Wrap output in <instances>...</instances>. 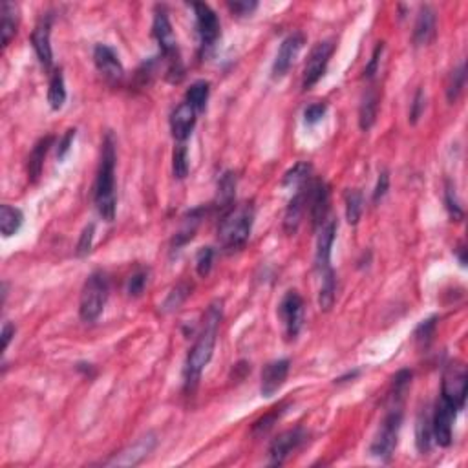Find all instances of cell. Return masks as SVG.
<instances>
[{
  "label": "cell",
  "instance_id": "obj_1",
  "mask_svg": "<svg viewBox=\"0 0 468 468\" xmlns=\"http://www.w3.org/2000/svg\"><path fill=\"white\" fill-rule=\"evenodd\" d=\"M222 317H224V304L219 300H216L207 309L203 319V329H201L198 340H196L192 349H190L189 357L185 360V388L190 390V392L196 388V384L199 383L203 369L207 368V364L212 359Z\"/></svg>",
  "mask_w": 468,
  "mask_h": 468
},
{
  "label": "cell",
  "instance_id": "obj_2",
  "mask_svg": "<svg viewBox=\"0 0 468 468\" xmlns=\"http://www.w3.org/2000/svg\"><path fill=\"white\" fill-rule=\"evenodd\" d=\"M95 205L101 218L114 222L115 218V141L114 135L106 134L101 152L99 172L95 180Z\"/></svg>",
  "mask_w": 468,
  "mask_h": 468
},
{
  "label": "cell",
  "instance_id": "obj_3",
  "mask_svg": "<svg viewBox=\"0 0 468 468\" xmlns=\"http://www.w3.org/2000/svg\"><path fill=\"white\" fill-rule=\"evenodd\" d=\"M254 224V207L251 203L233 205L225 210L218 225V240L225 251H240L247 244Z\"/></svg>",
  "mask_w": 468,
  "mask_h": 468
},
{
  "label": "cell",
  "instance_id": "obj_4",
  "mask_svg": "<svg viewBox=\"0 0 468 468\" xmlns=\"http://www.w3.org/2000/svg\"><path fill=\"white\" fill-rule=\"evenodd\" d=\"M152 35L158 40L161 55L167 60L170 81H180L183 77V65H181L180 50H178V39L174 35L169 15L165 11H158L156 13L154 24H152Z\"/></svg>",
  "mask_w": 468,
  "mask_h": 468
},
{
  "label": "cell",
  "instance_id": "obj_5",
  "mask_svg": "<svg viewBox=\"0 0 468 468\" xmlns=\"http://www.w3.org/2000/svg\"><path fill=\"white\" fill-rule=\"evenodd\" d=\"M108 278L103 271H95L86 278L83 291H81L79 315L85 322H95L101 313L105 311L106 300H108Z\"/></svg>",
  "mask_w": 468,
  "mask_h": 468
},
{
  "label": "cell",
  "instance_id": "obj_6",
  "mask_svg": "<svg viewBox=\"0 0 468 468\" xmlns=\"http://www.w3.org/2000/svg\"><path fill=\"white\" fill-rule=\"evenodd\" d=\"M403 423V412L399 406H394L390 410V414L384 417L377 435H375L374 443L369 446V453L381 461H388L394 456V450L397 449L399 443V430Z\"/></svg>",
  "mask_w": 468,
  "mask_h": 468
},
{
  "label": "cell",
  "instance_id": "obj_7",
  "mask_svg": "<svg viewBox=\"0 0 468 468\" xmlns=\"http://www.w3.org/2000/svg\"><path fill=\"white\" fill-rule=\"evenodd\" d=\"M468 392L467 368L461 362H452L446 366L441 384V399L449 403L453 410H463Z\"/></svg>",
  "mask_w": 468,
  "mask_h": 468
},
{
  "label": "cell",
  "instance_id": "obj_8",
  "mask_svg": "<svg viewBox=\"0 0 468 468\" xmlns=\"http://www.w3.org/2000/svg\"><path fill=\"white\" fill-rule=\"evenodd\" d=\"M333 51H335L333 40H322V42H319V44L311 50L304 68V79H302L304 90L313 88V86L324 77L326 68H328L329 59H331Z\"/></svg>",
  "mask_w": 468,
  "mask_h": 468
},
{
  "label": "cell",
  "instance_id": "obj_9",
  "mask_svg": "<svg viewBox=\"0 0 468 468\" xmlns=\"http://www.w3.org/2000/svg\"><path fill=\"white\" fill-rule=\"evenodd\" d=\"M278 317L284 322L285 337L293 340L299 337L304 320V300L296 291H287L278 306Z\"/></svg>",
  "mask_w": 468,
  "mask_h": 468
},
{
  "label": "cell",
  "instance_id": "obj_10",
  "mask_svg": "<svg viewBox=\"0 0 468 468\" xmlns=\"http://www.w3.org/2000/svg\"><path fill=\"white\" fill-rule=\"evenodd\" d=\"M196 13V28H198V35L201 40V48L207 53L215 48V44L219 39V20L215 10L209 4L203 2H196L194 4Z\"/></svg>",
  "mask_w": 468,
  "mask_h": 468
},
{
  "label": "cell",
  "instance_id": "obj_11",
  "mask_svg": "<svg viewBox=\"0 0 468 468\" xmlns=\"http://www.w3.org/2000/svg\"><path fill=\"white\" fill-rule=\"evenodd\" d=\"M458 410H453L449 403L439 399L435 404V412L432 417V435L439 446H450L453 437V421H456Z\"/></svg>",
  "mask_w": 468,
  "mask_h": 468
},
{
  "label": "cell",
  "instance_id": "obj_12",
  "mask_svg": "<svg viewBox=\"0 0 468 468\" xmlns=\"http://www.w3.org/2000/svg\"><path fill=\"white\" fill-rule=\"evenodd\" d=\"M306 441V432L302 428L287 430V432L280 433L278 437L274 439L269 446V465L271 467H280L285 463V459L293 452L302 446Z\"/></svg>",
  "mask_w": 468,
  "mask_h": 468
},
{
  "label": "cell",
  "instance_id": "obj_13",
  "mask_svg": "<svg viewBox=\"0 0 468 468\" xmlns=\"http://www.w3.org/2000/svg\"><path fill=\"white\" fill-rule=\"evenodd\" d=\"M306 199H308L309 215L313 219V227L324 225L329 209V189L322 180L309 181L306 185Z\"/></svg>",
  "mask_w": 468,
  "mask_h": 468
},
{
  "label": "cell",
  "instance_id": "obj_14",
  "mask_svg": "<svg viewBox=\"0 0 468 468\" xmlns=\"http://www.w3.org/2000/svg\"><path fill=\"white\" fill-rule=\"evenodd\" d=\"M304 42L306 37L302 35L300 31H296L293 35H289L287 39L282 42L278 53H276V59H274L273 62V70H271L273 79H282V77L287 74L289 68L293 66L294 59H296V55H299L300 50H302Z\"/></svg>",
  "mask_w": 468,
  "mask_h": 468
},
{
  "label": "cell",
  "instance_id": "obj_15",
  "mask_svg": "<svg viewBox=\"0 0 468 468\" xmlns=\"http://www.w3.org/2000/svg\"><path fill=\"white\" fill-rule=\"evenodd\" d=\"M291 362L287 359H278L269 362L262 371V383H260V394L262 397H273L282 386L289 375Z\"/></svg>",
  "mask_w": 468,
  "mask_h": 468
},
{
  "label": "cell",
  "instance_id": "obj_16",
  "mask_svg": "<svg viewBox=\"0 0 468 468\" xmlns=\"http://www.w3.org/2000/svg\"><path fill=\"white\" fill-rule=\"evenodd\" d=\"M339 225L335 219H329L328 224L322 225L319 234V242H317V254H315V265L320 274L331 271V247H333L335 236H337Z\"/></svg>",
  "mask_w": 468,
  "mask_h": 468
},
{
  "label": "cell",
  "instance_id": "obj_17",
  "mask_svg": "<svg viewBox=\"0 0 468 468\" xmlns=\"http://www.w3.org/2000/svg\"><path fill=\"white\" fill-rule=\"evenodd\" d=\"M156 435L154 433H149V435H144L141 437L137 443H134L132 446H128L126 450L119 453V456H115L108 461V467H134V465L141 463L147 456H149L156 446Z\"/></svg>",
  "mask_w": 468,
  "mask_h": 468
},
{
  "label": "cell",
  "instance_id": "obj_18",
  "mask_svg": "<svg viewBox=\"0 0 468 468\" xmlns=\"http://www.w3.org/2000/svg\"><path fill=\"white\" fill-rule=\"evenodd\" d=\"M196 112L189 103H181V105L176 106V110L170 115V130H172V137L176 140V143H185L189 140L192 130L196 125Z\"/></svg>",
  "mask_w": 468,
  "mask_h": 468
},
{
  "label": "cell",
  "instance_id": "obj_19",
  "mask_svg": "<svg viewBox=\"0 0 468 468\" xmlns=\"http://www.w3.org/2000/svg\"><path fill=\"white\" fill-rule=\"evenodd\" d=\"M94 60L95 66H97V70L105 75V79H108L110 83H117V81L123 79V75H125L123 65H121L117 53H115L110 46L106 44L95 46Z\"/></svg>",
  "mask_w": 468,
  "mask_h": 468
},
{
  "label": "cell",
  "instance_id": "obj_20",
  "mask_svg": "<svg viewBox=\"0 0 468 468\" xmlns=\"http://www.w3.org/2000/svg\"><path fill=\"white\" fill-rule=\"evenodd\" d=\"M51 17H42L39 24L33 30L31 42L35 48V53L39 57L40 65L44 68H50L53 65V51H51Z\"/></svg>",
  "mask_w": 468,
  "mask_h": 468
},
{
  "label": "cell",
  "instance_id": "obj_21",
  "mask_svg": "<svg viewBox=\"0 0 468 468\" xmlns=\"http://www.w3.org/2000/svg\"><path fill=\"white\" fill-rule=\"evenodd\" d=\"M435 37V11L430 6H421L414 28L415 46H426Z\"/></svg>",
  "mask_w": 468,
  "mask_h": 468
},
{
  "label": "cell",
  "instance_id": "obj_22",
  "mask_svg": "<svg viewBox=\"0 0 468 468\" xmlns=\"http://www.w3.org/2000/svg\"><path fill=\"white\" fill-rule=\"evenodd\" d=\"M308 207V199H306V187L296 190V194L293 196V199L289 201L287 209H285L284 216V229L287 234H294L299 231V225L302 222V216H304V210Z\"/></svg>",
  "mask_w": 468,
  "mask_h": 468
},
{
  "label": "cell",
  "instance_id": "obj_23",
  "mask_svg": "<svg viewBox=\"0 0 468 468\" xmlns=\"http://www.w3.org/2000/svg\"><path fill=\"white\" fill-rule=\"evenodd\" d=\"M207 212L205 207H198V209L190 210L189 215L183 218V227H181L178 233H176L174 240H172V249H180L185 244H189L190 240L194 238L196 231H198V225L201 224V218Z\"/></svg>",
  "mask_w": 468,
  "mask_h": 468
},
{
  "label": "cell",
  "instance_id": "obj_24",
  "mask_svg": "<svg viewBox=\"0 0 468 468\" xmlns=\"http://www.w3.org/2000/svg\"><path fill=\"white\" fill-rule=\"evenodd\" d=\"M19 26V8L13 2H2L0 6V33H2V46L10 44V40L17 33Z\"/></svg>",
  "mask_w": 468,
  "mask_h": 468
},
{
  "label": "cell",
  "instance_id": "obj_25",
  "mask_svg": "<svg viewBox=\"0 0 468 468\" xmlns=\"http://www.w3.org/2000/svg\"><path fill=\"white\" fill-rule=\"evenodd\" d=\"M22 224H24L22 210L17 209V207H11L8 203L0 207V231H2L6 238H10V236L19 233Z\"/></svg>",
  "mask_w": 468,
  "mask_h": 468
},
{
  "label": "cell",
  "instance_id": "obj_26",
  "mask_svg": "<svg viewBox=\"0 0 468 468\" xmlns=\"http://www.w3.org/2000/svg\"><path fill=\"white\" fill-rule=\"evenodd\" d=\"M377 110H378V95L375 90H368V94L364 95L362 103L359 108V126L360 130L368 132L374 126L375 119H377Z\"/></svg>",
  "mask_w": 468,
  "mask_h": 468
},
{
  "label": "cell",
  "instance_id": "obj_27",
  "mask_svg": "<svg viewBox=\"0 0 468 468\" xmlns=\"http://www.w3.org/2000/svg\"><path fill=\"white\" fill-rule=\"evenodd\" d=\"M210 95V85L207 81H196L185 94V103H189L196 112H203Z\"/></svg>",
  "mask_w": 468,
  "mask_h": 468
},
{
  "label": "cell",
  "instance_id": "obj_28",
  "mask_svg": "<svg viewBox=\"0 0 468 468\" xmlns=\"http://www.w3.org/2000/svg\"><path fill=\"white\" fill-rule=\"evenodd\" d=\"M432 419L426 412H421L415 423V443H417L419 452H428L432 446Z\"/></svg>",
  "mask_w": 468,
  "mask_h": 468
},
{
  "label": "cell",
  "instance_id": "obj_29",
  "mask_svg": "<svg viewBox=\"0 0 468 468\" xmlns=\"http://www.w3.org/2000/svg\"><path fill=\"white\" fill-rule=\"evenodd\" d=\"M48 103L51 110H60L66 103V85L62 70H55L50 79V88H48Z\"/></svg>",
  "mask_w": 468,
  "mask_h": 468
},
{
  "label": "cell",
  "instance_id": "obj_30",
  "mask_svg": "<svg viewBox=\"0 0 468 468\" xmlns=\"http://www.w3.org/2000/svg\"><path fill=\"white\" fill-rule=\"evenodd\" d=\"M320 293H319V306L322 311H329L335 304V293H337V278H335V271L320 274Z\"/></svg>",
  "mask_w": 468,
  "mask_h": 468
},
{
  "label": "cell",
  "instance_id": "obj_31",
  "mask_svg": "<svg viewBox=\"0 0 468 468\" xmlns=\"http://www.w3.org/2000/svg\"><path fill=\"white\" fill-rule=\"evenodd\" d=\"M311 170L313 167L309 163H296L291 170H287L282 180V185L287 187V189H302L309 183V178H311Z\"/></svg>",
  "mask_w": 468,
  "mask_h": 468
},
{
  "label": "cell",
  "instance_id": "obj_32",
  "mask_svg": "<svg viewBox=\"0 0 468 468\" xmlns=\"http://www.w3.org/2000/svg\"><path fill=\"white\" fill-rule=\"evenodd\" d=\"M51 143H53V137H44L35 144V149L31 150L30 161H28V172H30L31 180L35 181L40 176V170H42V163H44L46 152L50 150Z\"/></svg>",
  "mask_w": 468,
  "mask_h": 468
},
{
  "label": "cell",
  "instance_id": "obj_33",
  "mask_svg": "<svg viewBox=\"0 0 468 468\" xmlns=\"http://www.w3.org/2000/svg\"><path fill=\"white\" fill-rule=\"evenodd\" d=\"M234 190H236V174H233V172H225L218 183V199L225 210L229 209V207H233Z\"/></svg>",
  "mask_w": 468,
  "mask_h": 468
},
{
  "label": "cell",
  "instance_id": "obj_34",
  "mask_svg": "<svg viewBox=\"0 0 468 468\" xmlns=\"http://www.w3.org/2000/svg\"><path fill=\"white\" fill-rule=\"evenodd\" d=\"M465 83H467V66L461 65L458 70L452 72L449 85H446V99H449V103H456L459 99V95L463 94Z\"/></svg>",
  "mask_w": 468,
  "mask_h": 468
},
{
  "label": "cell",
  "instance_id": "obj_35",
  "mask_svg": "<svg viewBox=\"0 0 468 468\" xmlns=\"http://www.w3.org/2000/svg\"><path fill=\"white\" fill-rule=\"evenodd\" d=\"M362 192L360 190H348L346 192V219L348 224L357 225L362 215Z\"/></svg>",
  "mask_w": 468,
  "mask_h": 468
},
{
  "label": "cell",
  "instance_id": "obj_36",
  "mask_svg": "<svg viewBox=\"0 0 468 468\" xmlns=\"http://www.w3.org/2000/svg\"><path fill=\"white\" fill-rule=\"evenodd\" d=\"M172 172L174 178L178 180H185L189 174V158H187V147L185 143H178L172 154Z\"/></svg>",
  "mask_w": 468,
  "mask_h": 468
},
{
  "label": "cell",
  "instance_id": "obj_37",
  "mask_svg": "<svg viewBox=\"0 0 468 468\" xmlns=\"http://www.w3.org/2000/svg\"><path fill=\"white\" fill-rule=\"evenodd\" d=\"M189 293H190V287L187 284L176 285V287L170 291L169 299L165 300V304H163L165 313H169V311H174V309L180 308V306L185 302V299L189 296Z\"/></svg>",
  "mask_w": 468,
  "mask_h": 468
},
{
  "label": "cell",
  "instance_id": "obj_38",
  "mask_svg": "<svg viewBox=\"0 0 468 468\" xmlns=\"http://www.w3.org/2000/svg\"><path fill=\"white\" fill-rule=\"evenodd\" d=\"M212 262H215V249L212 247H201L196 254V271L201 278H205L210 273Z\"/></svg>",
  "mask_w": 468,
  "mask_h": 468
},
{
  "label": "cell",
  "instance_id": "obj_39",
  "mask_svg": "<svg viewBox=\"0 0 468 468\" xmlns=\"http://www.w3.org/2000/svg\"><path fill=\"white\" fill-rule=\"evenodd\" d=\"M410 383H412V371L408 369H403V371H399L397 375L394 377V394H392V399H395V404L404 397L406 394V390H408Z\"/></svg>",
  "mask_w": 468,
  "mask_h": 468
},
{
  "label": "cell",
  "instance_id": "obj_40",
  "mask_svg": "<svg viewBox=\"0 0 468 468\" xmlns=\"http://www.w3.org/2000/svg\"><path fill=\"white\" fill-rule=\"evenodd\" d=\"M147 282H149V269L135 271L128 278V285H126V291H128L130 296H140L143 293Z\"/></svg>",
  "mask_w": 468,
  "mask_h": 468
},
{
  "label": "cell",
  "instance_id": "obj_41",
  "mask_svg": "<svg viewBox=\"0 0 468 468\" xmlns=\"http://www.w3.org/2000/svg\"><path fill=\"white\" fill-rule=\"evenodd\" d=\"M444 203H446V209H449L450 216L453 219L463 218V209L459 205L458 198H456V189H453L452 183H446V190H444Z\"/></svg>",
  "mask_w": 468,
  "mask_h": 468
},
{
  "label": "cell",
  "instance_id": "obj_42",
  "mask_svg": "<svg viewBox=\"0 0 468 468\" xmlns=\"http://www.w3.org/2000/svg\"><path fill=\"white\" fill-rule=\"evenodd\" d=\"M227 8H229L233 15L249 17L258 8V2H254V0H234V2H227Z\"/></svg>",
  "mask_w": 468,
  "mask_h": 468
},
{
  "label": "cell",
  "instance_id": "obj_43",
  "mask_svg": "<svg viewBox=\"0 0 468 468\" xmlns=\"http://www.w3.org/2000/svg\"><path fill=\"white\" fill-rule=\"evenodd\" d=\"M94 233H95L94 224L86 225L85 231L81 233L79 244H77V256H79V258L86 256V254L92 251V244H94Z\"/></svg>",
  "mask_w": 468,
  "mask_h": 468
},
{
  "label": "cell",
  "instance_id": "obj_44",
  "mask_svg": "<svg viewBox=\"0 0 468 468\" xmlns=\"http://www.w3.org/2000/svg\"><path fill=\"white\" fill-rule=\"evenodd\" d=\"M326 110H328L326 103H315V105H309L304 112L306 125L313 126V125H317L319 121L324 119Z\"/></svg>",
  "mask_w": 468,
  "mask_h": 468
},
{
  "label": "cell",
  "instance_id": "obj_45",
  "mask_svg": "<svg viewBox=\"0 0 468 468\" xmlns=\"http://www.w3.org/2000/svg\"><path fill=\"white\" fill-rule=\"evenodd\" d=\"M435 320H437V317H432V319L423 320V322L419 324V328L415 329V339H417V342L426 344L430 339H432L433 329H435Z\"/></svg>",
  "mask_w": 468,
  "mask_h": 468
},
{
  "label": "cell",
  "instance_id": "obj_46",
  "mask_svg": "<svg viewBox=\"0 0 468 468\" xmlns=\"http://www.w3.org/2000/svg\"><path fill=\"white\" fill-rule=\"evenodd\" d=\"M383 50H384V44L383 42H378L377 48H375V51H374V55H371V59H369L368 66H366V70H364V77H366V79H374L375 74H377L378 62H381V57H383Z\"/></svg>",
  "mask_w": 468,
  "mask_h": 468
},
{
  "label": "cell",
  "instance_id": "obj_47",
  "mask_svg": "<svg viewBox=\"0 0 468 468\" xmlns=\"http://www.w3.org/2000/svg\"><path fill=\"white\" fill-rule=\"evenodd\" d=\"M390 189V174L386 172V170H383L381 174H378V180H377V185H375V190H374V203H378L381 199L386 196V192H388Z\"/></svg>",
  "mask_w": 468,
  "mask_h": 468
},
{
  "label": "cell",
  "instance_id": "obj_48",
  "mask_svg": "<svg viewBox=\"0 0 468 468\" xmlns=\"http://www.w3.org/2000/svg\"><path fill=\"white\" fill-rule=\"evenodd\" d=\"M424 112V92L423 90H417V94H415L414 97V103H412V110H410V123L412 125H415L419 121V117L423 115Z\"/></svg>",
  "mask_w": 468,
  "mask_h": 468
},
{
  "label": "cell",
  "instance_id": "obj_49",
  "mask_svg": "<svg viewBox=\"0 0 468 468\" xmlns=\"http://www.w3.org/2000/svg\"><path fill=\"white\" fill-rule=\"evenodd\" d=\"M280 417V412H273V414L265 415V417H262L260 421H256L253 426V432L256 433V435H262V433H265L267 430L273 426V423L276 421V419Z\"/></svg>",
  "mask_w": 468,
  "mask_h": 468
},
{
  "label": "cell",
  "instance_id": "obj_50",
  "mask_svg": "<svg viewBox=\"0 0 468 468\" xmlns=\"http://www.w3.org/2000/svg\"><path fill=\"white\" fill-rule=\"evenodd\" d=\"M74 140H75V130H68L65 137L59 141V149H57V158H59V161L65 160L66 154L70 152Z\"/></svg>",
  "mask_w": 468,
  "mask_h": 468
},
{
  "label": "cell",
  "instance_id": "obj_51",
  "mask_svg": "<svg viewBox=\"0 0 468 468\" xmlns=\"http://www.w3.org/2000/svg\"><path fill=\"white\" fill-rule=\"evenodd\" d=\"M15 326L11 324V322H6L4 328H2V348L8 349V346H10L11 339L15 337Z\"/></svg>",
  "mask_w": 468,
  "mask_h": 468
},
{
  "label": "cell",
  "instance_id": "obj_52",
  "mask_svg": "<svg viewBox=\"0 0 468 468\" xmlns=\"http://www.w3.org/2000/svg\"><path fill=\"white\" fill-rule=\"evenodd\" d=\"M465 251H467V249H465L463 245H459L458 249H456V254H458V258H459V264L463 265V267H465V265H467V258H465Z\"/></svg>",
  "mask_w": 468,
  "mask_h": 468
}]
</instances>
